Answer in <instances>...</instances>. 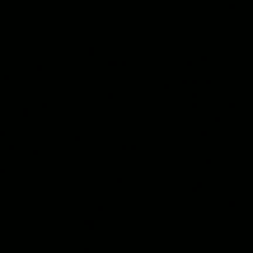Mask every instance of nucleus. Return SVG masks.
I'll list each match as a JSON object with an SVG mask.
<instances>
[]
</instances>
